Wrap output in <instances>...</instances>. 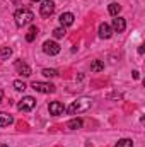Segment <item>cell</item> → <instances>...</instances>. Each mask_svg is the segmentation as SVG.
I'll list each match as a JSON object with an SVG mask.
<instances>
[{"mask_svg":"<svg viewBox=\"0 0 145 147\" xmlns=\"http://www.w3.org/2000/svg\"><path fill=\"white\" fill-rule=\"evenodd\" d=\"M2 98H3V91L0 89V103H2Z\"/></svg>","mask_w":145,"mask_h":147,"instance_id":"cell-22","label":"cell"},{"mask_svg":"<svg viewBox=\"0 0 145 147\" xmlns=\"http://www.w3.org/2000/svg\"><path fill=\"white\" fill-rule=\"evenodd\" d=\"M33 2H39V0H33Z\"/></svg>","mask_w":145,"mask_h":147,"instance_id":"cell-24","label":"cell"},{"mask_svg":"<svg viewBox=\"0 0 145 147\" xmlns=\"http://www.w3.org/2000/svg\"><path fill=\"white\" fill-rule=\"evenodd\" d=\"M48 110H50V115H53V116H60V115H63L65 106H63L60 101H53V103H50Z\"/></svg>","mask_w":145,"mask_h":147,"instance_id":"cell-7","label":"cell"},{"mask_svg":"<svg viewBox=\"0 0 145 147\" xmlns=\"http://www.w3.org/2000/svg\"><path fill=\"white\" fill-rule=\"evenodd\" d=\"M53 36L55 38H63L65 36V28H56V29H53Z\"/></svg>","mask_w":145,"mask_h":147,"instance_id":"cell-20","label":"cell"},{"mask_svg":"<svg viewBox=\"0 0 145 147\" xmlns=\"http://www.w3.org/2000/svg\"><path fill=\"white\" fill-rule=\"evenodd\" d=\"M36 36H38V28L36 26H31V29L28 31V34H26V41H34L36 39Z\"/></svg>","mask_w":145,"mask_h":147,"instance_id":"cell-16","label":"cell"},{"mask_svg":"<svg viewBox=\"0 0 145 147\" xmlns=\"http://www.w3.org/2000/svg\"><path fill=\"white\" fill-rule=\"evenodd\" d=\"M55 12V2L53 0H43V3L39 5V14L43 17H50Z\"/></svg>","mask_w":145,"mask_h":147,"instance_id":"cell-6","label":"cell"},{"mask_svg":"<svg viewBox=\"0 0 145 147\" xmlns=\"http://www.w3.org/2000/svg\"><path fill=\"white\" fill-rule=\"evenodd\" d=\"M33 19H34V14H33L29 9H19V10H15V14H14V21H15V24H17L19 28H24V26L31 24Z\"/></svg>","mask_w":145,"mask_h":147,"instance_id":"cell-2","label":"cell"},{"mask_svg":"<svg viewBox=\"0 0 145 147\" xmlns=\"http://www.w3.org/2000/svg\"><path fill=\"white\" fill-rule=\"evenodd\" d=\"M111 36H113V29H111V26L106 24V22H103V24L99 26V38H103V39H109Z\"/></svg>","mask_w":145,"mask_h":147,"instance_id":"cell-11","label":"cell"},{"mask_svg":"<svg viewBox=\"0 0 145 147\" xmlns=\"http://www.w3.org/2000/svg\"><path fill=\"white\" fill-rule=\"evenodd\" d=\"M108 12L111 14V16H118V14L121 12V5H119V3H116V2H113V3H109V7H108Z\"/></svg>","mask_w":145,"mask_h":147,"instance_id":"cell-15","label":"cell"},{"mask_svg":"<svg viewBox=\"0 0 145 147\" xmlns=\"http://www.w3.org/2000/svg\"><path fill=\"white\" fill-rule=\"evenodd\" d=\"M34 106H36V99L33 96H26L17 103V110L19 111H31L34 110Z\"/></svg>","mask_w":145,"mask_h":147,"instance_id":"cell-4","label":"cell"},{"mask_svg":"<svg viewBox=\"0 0 145 147\" xmlns=\"http://www.w3.org/2000/svg\"><path fill=\"white\" fill-rule=\"evenodd\" d=\"M91 70H92V72H101V70H104V62H103V60H94V62L91 63Z\"/></svg>","mask_w":145,"mask_h":147,"instance_id":"cell-14","label":"cell"},{"mask_svg":"<svg viewBox=\"0 0 145 147\" xmlns=\"http://www.w3.org/2000/svg\"><path fill=\"white\" fill-rule=\"evenodd\" d=\"M60 45L56 43V41H44L43 43V51L46 53V55H50V57H55V55H58L60 53Z\"/></svg>","mask_w":145,"mask_h":147,"instance_id":"cell-5","label":"cell"},{"mask_svg":"<svg viewBox=\"0 0 145 147\" xmlns=\"http://www.w3.org/2000/svg\"><path fill=\"white\" fill-rule=\"evenodd\" d=\"M10 123H14V118H12V115H9V113H0V127H9Z\"/></svg>","mask_w":145,"mask_h":147,"instance_id":"cell-12","label":"cell"},{"mask_svg":"<svg viewBox=\"0 0 145 147\" xmlns=\"http://www.w3.org/2000/svg\"><path fill=\"white\" fill-rule=\"evenodd\" d=\"M43 75L44 77H56L58 75V70H55V69H43Z\"/></svg>","mask_w":145,"mask_h":147,"instance_id":"cell-19","label":"cell"},{"mask_svg":"<svg viewBox=\"0 0 145 147\" xmlns=\"http://www.w3.org/2000/svg\"><path fill=\"white\" fill-rule=\"evenodd\" d=\"M12 55V48H9V46H3V48H0V60H5V58H9Z\"/></svg>","mask_w":145,"mask_h":147,"instance_id":"cell-17","label":"cell"},{"mask_svg":"<svg viewBox=\"0 0 145 147\" xmlns=\"http://www.w3.org/2000/svg\"><path fill=\"white\" fill-rule=\"evenodd\" d=\"M73 21H75V17H73L72 12H63L62 16H60V24H62V28H67V26H72Z\"/></svg>","mask_w":145,"mask_h":147,"instance_id":"cell-10","label":"cell"},{"mask_svg":"<svg viewBox=\"0 0 145 147\" xmlns=\"http://www.w3.org/2000/svg\"><path fill=\"white\" fill-rule=\"evenodd\" d=\"M15 70L21 74L22 77H29V75H31V67H29L28 63L21 62V60H19V62H15Z\"/></svg>","mask_w":145,"mask_h":147,"instance_id":"cell-8","label":"cell"},{"mask_svg":"<svg viewBox=\"0 0 145 147\" xmlns=\"http://www.w3.org/2000/svg\"><path fill=\"white\" fill-rule=\"evenodd\" d=\"M91 106H92V99H91V98H82V99H79V101H73L68 108H65V111H67L68 115H79V113L87 111Z\"/></svg>","mask_w":145,"mask_h":147,"instance_id":"cell-1","label":"cell"},{"mask_svg":"<svg viewBox=\"0 0 145 147\" xmlns=\"http://www.w3.org/2000/svg\"><path fill=\"white\" fill-rule=\"evenodd\" d=\"M111 29H114L116 33H123V31L126 29V22H125V19L116 16V19H113V28H111Z\"/></svg>","mask_w":145,"mask_h":147,"instance_id":"cell-9","label":"cell"},{"mask_svg":"<svg viewBox=\"0 0 145 147\" xmlns=\"http://www.w3.org/2000/svg\"><path fill=\"white\" fill-rule=\"evenodd\" d=\"M116 147H133V142H132V139H121V140H118Z\"/></svg>","mask_w":145,"mask_h":147,"instance_id":"cell-18","label":"cell"},{"mask_svg":"<svg viewBox=\"0 0 145 147\" xmlns=\"http://www.w3.org/2000/svg\"><path fill=\"white\" fill-rule=\"evenodd\" d=\"M31 87L36 91V92H43V94H50V92H55V86L51 82H39V80H34L31 84Z\"/></svg>","mask_w":145,"mask_h":147,"instance_id":"cell-3","label":"cell"},{"mask_svg":"<svg viewBox=\"0 0 145 147\" xmlns=\"http://www.w3.org/2000/svg\"><path fill=\"white\" fill-rule=\"evenodd\" d=\"M67 128H68V130H79V128H82V120H80V118L70 120V121L67 123Z\"/></svg>","mask_w":145,"mask_h":147,"instance_id":"cell-13","label":"cell"},{"mask_svg":"<svg viewBox=\"0 0 145 147\" xmlns=\"http://www.w3.org/2000/svg\"><path fill=\"white\" fill-rule=\"evenodd\" d=\"M0 147H9V146H3V144H2V146H0Z\"/></svg>","mask_w":145,"mask_h":147,"instance_id":"cell-23","label":"cell"},{"mask_svg":"<svg viewBox=\"0 0 145 147\" xmlns=\"http://www.w3.org/2000/svg\"><path fill=\"white\" fill-rule=\"evenodd\" d=\"M14 87H15V91H24L28 86H26L22 80H14Z\"/></svg>","mask_w":145,"mask_h":147,"instance_id":"cell-21","label":"cell"}]
</instances>
